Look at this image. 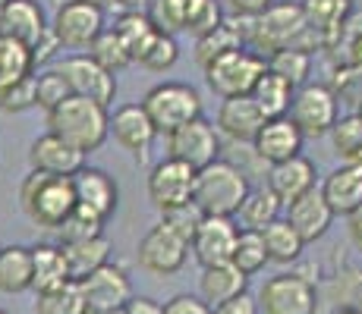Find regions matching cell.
Wrapping results in <instances>:
<instances>
[{"instance_id":"cell-33","label":"cell","mask_w":362,"mask_h":314,"mask_svg":"<svg viewBox=\"0 0 362 314\" xmlns=\"http://www.w3.org/2000/svg\"><path fill=\"white\" fill-rule=\"evenodd\" d=\"M325 298L337 308L362 311V267L359 264H340L325 283Z\"/></svg>"},{"instance_id":"cell-32","label":"cell","mask_w":362,"mask_h":314,"mask_svg":"<svg viewBox=\"0 0 362 314\" xmlns=\"http://www.w3.org/2000/svg\"><path fill=\"white\" fill-rule=\"evenodd\" d=\"M262 242H264V251H268V264H296L305 248L299 233L281 217L262 229Z\"/></svg>"},{"instance_id":"cell-15","label":"cell","mask_w":362,"mask_h":314,"mask_svg":"<svg viewBox=\"0 0 362 314\" xmlns=\"http://www.w3.org/2000/svg\"><path fill=\"white\" fill-rule=\"evenodd\" d=\"M107 132L114 135V142L120 145L136 164H145L151 155V145H155L158 132L151 126L148 114L142 110V104H120V107L110 114Z\"/></svg>"},{"instance_id":"cell-18","label":"cell","mask_w":362,"mask_h":314,"mask_svg":"<svg viewBox=\"0 0 362 314\" xmlns=\"http://www.w3.org/2000/svg\"><path fill=\"white\" fill-rule=\"evenodd\" d=\"M236 236H240V227H236L233 217H202L196 236L189 242V251L202 267L224 264L233 255Z\"/></svg>"},{"instance_id":"cell-44","label":"cell","mask_w":362,"mask_h":314,"mask_svg":"<svg viewBox=\"0 0 362 314\" xmlns=\"http://www.w3.org/2000/svg\"><path fill=\"white\" fill-rule=\"evenodd\" d=\"M180 60V44H177V35H164L158 32L151 38V44L145 47V54L139 57V66H145L148 73H170Z\"/></svg>"},{"instance_id":"cell-10","label":"cell","mask_w":362,"mask_h":314,"mask_svg":"<svg viewBox=\"0 0 362 314\" xmlns=\"http://www.w3.org/2000/svg\"><path fill=\"white\" fill-rule=\"evenodd\" d=\"M139 267L151 277H173L189 261V242L177 236L167 223L158 220L148 233L139 239Z\"/></svg>"},{"instance_id":"cell-54","label":"cell","mask_w":362,"mask_h":314,"mask_svg":"<svg viewBox=\"0 0 362 314\" xmlns=\"http://www.w3.org/2000/svg\"><path fill=\"white\" fill-rule=\"evenodd\" d=\"M127 314H161V302L148 296H132L127 302Z\"/></svg>"},{"instance_id":"cell-14","label":"cell","mask_w":362,"mask_h":314,"mask_svg":"<svg viewBox=\"0 0 362 314\" xmlns=\"http://www.w3.org/2000/svg\"><path fill=\"white\" fill-rule=\"evenodd\" d=\"M79 286H82V296H86L88 314L110 311V308H127V302L136 296L127 267L117 264V261L101 264L98 270H92L88 277H82Z\"/></svg>"},{"instance_id":"cell-2","label":"cell","mask_w":362,"mask_h":314,"mask_svg":"<svg viewBox=\"0 0 362 314\" xmlns=\"http://www.w3.org/2000/svg\"><path fill=\"white\" fill-rule=\"evenodd\" d=\"M47 132L57 138H64L66 145H73L82 155H92L98 151L104 142L110 138L107 123H110V110L98 101H88V97L69 95L66 101H60L54 110H47Z\"/></svg>"},{"instance_id":"cell-1","label":"cell","mask_w":362,"mask_h":314,"mask_svg":"<svg viewBox=\"0 0 362 314\" xmlns=\"http://www.w3.org/2000/svg\"><path fill=\"white\" fill-rule=\"evenodd\" d=\"M243 32L246 47H252L255 54L268 57L284 47H303V51H318L315 35L309 32V23L303 16V6L293 0H277L264 13L252 19H236Z\"/></svg>"},{"instance_id":"cell-30","label":"cell","mask_w":362,"mask_h":314,"mask_svg":"<svg viewBox=\"0 0 362 314\" xmlns=\"http://www.w3.org/2000/svg\"><path fill=\"white\" fill-rule=\"evenodd\" d=\"M249 97H252L255 107L262 110L264 120H271V116H287L290 101H293V85H290V82H284L281 76H274L268 66H264V73L259 76V82L252 85Z\"/></svg>"},{"instance_id":"cell-8","label":"cell","mask_w":362,"mask_h":314,"mask_svg":"<svg viewBox=\"0 0 362 314\" xmlns=\"http://www.w3.org/2000/svg\"><path fill=\"white\" fill-rule=\"evenodd\" d=\"M287 116L296 123L303 138H322L337 123L340 101L325 82H305V85L293 88V101H290Z\"/></svg>"},{"instance_id":"cell-40","label":"cell","mask_w":362,"mask_h":314,"mask_svg":"<svg viewBox=\"0 0 362 314\" xmlns=\"http://www.w3.org/2000/svg\"><path fill=\"white\" fill-rule=\"evenodd\" d=\"M88 57H92L98 66H104L107 73H114V76H120L123 69H129L132 66V57L127 54V47H123V41L114 35V29H104L98 38L92 41V47H88Z\"/></svg>"},{"instance_id":"cell-29","label":"cell","mask_w":362,"mask_h":314,"mask_svg":"<svg viewBox=\"0 0 362 314\" xmlns=\"http://www.w3.org/2000/svg\"><path fill=\"white\" fill-rule=\"evenodd\" d=\"M32 289V248L0 246V292L19 296Z\"/></svg>"},{"instance_id":"cell-56","label":"cell","mask_w":362,"mask_h":314,"mask_svg":"<svg viewBox=\"0 0 362 314\" xmlns=\"http://www.w3.org/2000/svg\"><path fill=\"white\" fill-rule=\"evenodd\" d=\"M82 4H92V6H98V10H114V0H82Z\"/></svg>"},{"instance_id":"cell-57","label":"cell","mask_w":362,"mask_h":314,"mask_svg":"<svg viewBox=\"0 0 362 314\" xmlns=\"http://www.w3.org/2000/svg\"><path fill=\"white\" fill-rule=\"evenodd\" d=\"M331 314H362V311H353V308H334Z\"/></svg>"},{"instance_id":"cell-9","label":"cell","mask_w":362,"mask_h":314,"mask_svg":"<svg viewBox=\"0 0 362 314\" xmlns=\"http://www.w3.org/2000/svg\"><path fill=\"white\" fill-rule=\"evenodd\" d=\"M107 29L104 25V10L92 4H82V0H64V4L54 10L51 19V35L57 38L60 51H88L92 41Z\"/></svg>"},{"instance_id":"cell-52","label":"cell","mask_w":362,"mask_h":314,"mask_svg":"<svg viewBox=\"0 0 362 314\" xmlns=\"http://www.w3.org/2000/svg\"><path fill=\"white\" fill-rule=\"evenodd\" d=\"M60 54V44H57V38H54L51 32L45 35V38L38 41V44L32 47V66H35V73H38L41 66H47V63H51L54 57H57Z\"/></svg>"},{"instance_id":"cell-11","label":"cell","mask_w":362,"mask_h":314,"mask_svg":"<svg viewBox=\"0 0 362 314\" xmlns=\"http://www.w3.org/2000/svg\"><path fill=\"white\" fill-rule=\"evenodd\" d=\"M167 142V157L180 160V164L202 170L205 164L221 157V132L214 129V123L205 114L189 120L186 126L173 129L170 135H164Z\"/></svg>"},{"instance_id":"cell-37","label":"cell","mask_w":362,"mask_h":314,"mask_svg":"<svg viewBox=\"0 0 362 314\" xmlns=\"http://www.w3.org/2000/svg\"><path fill=\"white\" fill-rule=\"evenodd\" d=\"M243 44H246V41H243V32H240V25H236V19H224V23L214 25L211 32L196 38V63L205 66V63H211L214 57H221V54L233 51V47H243Z\"/></svg>"},{"instance_id":"cell-4","label":"cell","mask_w":362,"mask_h":314,"mask_svg":"<svg viewBox=\"0 0 362 314\" xmlns=\"http://www.w3.org/2000/svg\"><path fill=\"white\" fill-rule=\"evenodd\" d=\"M19 207L35 227L57 229L76 207L73 176H57V173L29 170L19 183Z\"/></svg>"},{"instance_id":"cell-7","label":"cell","mask_w":362,"mask_h":314,"mask_svg":"<svg viewBox=\"0 0 362 314\" xmlns=\"http://www.w3.org/2000/svg\"><path fill=\"white\" fill-rule=\"evenodd\" d=\"M255 302L262 314H318L322 292H318V283L303 270H290V274L268 277Z\"/></svg>"},{"instance_id":"cell-6","label":"cell","mask_w":362,"mask_h":314,"mask_svg":"<svg viewBox=\"0 0 362 314\" xmlns=\"http://www.w3.org/2000/svg\"><path fill=\"white\" fill-rule=\"evenodd\" d=\"M205 73V82L214 95L224 101V97H240V95H249L252 85L259 82V76L264 73V57L255 54L252 47H233V51L221 54L214 57L211 63L202 66Z\"/></svg>"},{"instance_id":"cell-59","label":"cell","mask_w":362,"mask_h":314,"mask_svg":"<svg viewBox=\"0 0 362 314\" xmlns=\"http://www.w3.org/2000/svg\"><path fill=\"white\" fill-rule=\"evenodd\" d=\"M356 116L362 120V95H359V101H356Z\"/></svg>"},{"instance_id":"cell-45","label":"cell","mask_w":362,"mask_h":314,"mask_svg":"<svg viewBox=\"0 0 362 314\" xmlns=\"http://www.w3.org/2000/svg\"><path fill=\"white\" fill-rule=\"evenodd\" d=\"M73 95L66 85V79L60 76V69H41V73H35V107H41L47 114V110H54L60 101H66V97Z\"/></svg>"},{"instance_id":"cell-34","label":"cell","mask_w":362,"mask_h":314,"mask_svg":"<svg viewBox=\"0 0 362 314\" xmlns=\"http://www.w3.org/2000/svg\"><path fill=\"white\" fill-rule=\"evenodd\" d=\"M264 66L274 76H281L284 82H290L293 88L312 82V51H303V47H284V51L268 54Z\"/></svg>"},{"instance_id":"cell-26","label":"cell","mask_w":362,"mask_h":314,"mask_svg":"<svg viewBox=\"0 0 362 314\" xmlns=\"http://www.w3.org/2000/svg\"><path fill=\"white\" fill-rule=\"evenodd\" d=\"M249 289V277L240 274L230 261L224 264H211V267H202V277H199V298L211 308H218L221 302L227 298L240 296V292Z\"/></svg>"},{"instance_id":"cell-28","label":"cell","mask_w":362,"mask_h":314,"mask_svg":"<svg viewBox=\"0 0 362 314\" xmlns=\"http://www.w3.org/2000/svg\"><path fill=\"white\" fill-rule=\"evenodd\" d=\"M66 280H73V277L66 270L64 248L57 242H38V246H32V289L47 292Z\"/></svg>"},{"instance_id":"cell-31","label":"cell","mask_w":362,"mask_h":314,"mask_svg":"<svg viewBox=\"0 0 362 314\" xmlns=\"http://www.w3.org/2000/svg\"><path fill=\"white\" fill-rule=\"evenodd\" d=\"M281 211H284V201L277 198L268 186H259V188H249V195L243 198L236 217H240L243 229H259L262 233L268 223H274L281 217Z\"/></svg>"},{"instance_id":"cell-12","label":"cell","mask_w":362,"mask_h":314,"mask_svg":"<svg viewBox=\"0 0 362 314\" xmlns=\"http://www.w3.org/2000/svg\"><path fill=\"white\" fill-rule=\"evenodd\" d=\"M192 188H196V170L173 157L158 160L148 173V201L158 214L192 201Z\"/></svg>"},{"instance_id":"cell-42","label":"cell","mask_w":362,"mask_h":314,"mask_svg":"<svg viewBox=\"0 0 362 314\" xmlns=\"http://www.w3.org/2000/svg\"><path fill=\"white\" fill-rule=\"evenodd\" d=\"M331 142H334V151L337 157H344V164L356 160L362 155V120L356 114L350 116H337V123L331 126Z\"/></svg>"},{"instance_id":"cell-51","label":"cell","mask_w":362,"mask_h":314,"mask_svg":"<svg viewBox=\"0 0 362 314\" xmlns=\"http://www.w3.org/2000/svg\"><path fill=\"white\" fill-rule=\"evenodd\" d=\"M214 314H262L259 311V302H255V296H249L246 292H240V296L227 298V302H221L218 308H211Z\"/></svg>"},{"instance_id":"cell-61","label":"cell","mask_w":362,"mask_h":314,"mask_svg":"<svg viewBox=\"0 0 362 314\" xmlns=\"http://www.w3.org/2000/svg\"><path fill=\"white\" fill-rule=\"evenodd\" d=\"M0 4H4V0H0Z\"/></svg>"},{"instance_id":"cell-36","label":"cell","mask_w":362,"mask_h":314,"mask_svg":"<svg viewBox=\"0 0 362 314\" xmlns=\"http://www.w3.org/2000/svg\"><path fill=\"white\" fill-rule=\"evenodd\" d=\"M114 35L123 41V47H127L132 63H139V57H142L145 47L151 44V38L158 35V29L151 25V19L145 16V13H120L114 23Z\"/></svg>"},{"instance_id":"cell-3","label":"cell","mask_w":362,"mask_h":314,"mask_svg":"<svg viewBox=\"0 0 362 314\" xmlns=\"http://www.w3.org/2000/svg\"><path fill=\"white\" fill-rule=\"evenodd\" d=\"M249 176L233 160H211L202 170H196V188L192 201L205 217H236L243 198L249 195Z\"/></svg>"},{"instance_id":"cell-58","label":"cell","mask_w":362,"mask_h":314,"mask_svg":"<svg viewBox=\"0 0 362 314\" xmlns=\"http://www.w3.org/2000/svg\"><path fill=\"white\" fill-rule=\"evenodd\" d=\"M95 314H127V308H110V311H95Z\"/></svg>"},{"instance_id":"cell-39","label":"cell","mask_w":362,"mask_h":314,"mask_svg":"<svg viewBox=\"0 0 362 314\" xmlns=\"http://www.w3.org/2000/svg\"><path fill=\"white\" fill-rule=\"evenodd\" d=\"M230 264L246 277H255L259 270H264V264H268V251H264L259 229H240L233 255H230Z\"/></svg>"},{"instance_id":"cell-17","label":"cell","mask_w":362,"mask_h":314,"mask_svg":"<svg viewBox=\"0 0 362 314\" xmlns=\"http://www.w3.org/2000/svg\"><path fill=\"white\" fill-rule=\"evenodd\" d=\"M303 132L296 129V123L290 116H271V120L262 123V129L255 132L252 138V155L262 160V164H281L287 157L303 155Z\"/></svg>"},{"instance_id":"cell-47","label":"cell","mask_w":362,"mask_h":314,"mask_svg":"<svg viewBox=\"0 0 362 314\" xmlns=\"http://www.w3.org/2000/svg\"><path fill=\"white\" fill-rule=\"evenodd\" d=\"M202 217H205V214L196 207V201H186V205L173 207V211H164L161 223H167V227H170L177 236H183L186 242H192V236H196Z\"/></svg>"},{"instance_id":"cell-35","label":"cell","mask_w":362,"mask_h":314,"mask_svg":"<svg viewBox=\"0 0 362 314\" xmlns=\"http://www.w3.org/2000/svg\"><path fill=\"white\" fill-rule=\"evenodd\" d=\"M35 314H88L79 280H66L47 292H35Z\"/></svg>"},{"instance_id":"cell-38","label":"cell","mask_w":362,"mask_h":314,"mask_svg":"<svg viewBox=\"0 0 362 314\" xmlns=\"http://www.w3.org/2000/svg\"><path fill=\"white\" fill-rule=\"evenodd\" d=\"M25 76H35L32 51L25 44H19V41L0 35V92L16 85V82L25 79Z\"/></svg>"},{"instance_id":"cell-50","label":"cell","mask_w":362,"mask_h":314,"mask_svg":"<svg viewBox=\"0 0 362 314\" xmlns=\"http://www.w3.org/2000/svg\"><path fill=\"white\" fill-rule=\"evenodd\" d=\"M271 4H277V0H221V6L230 19H252L268 10Z\"/></svg>"},{"instance_id":"cell-53","label":"cell","mask_w":362,"mask_h":314,"mask_svg":"<svg viewBox=\"0 0 362 314\" xmlns=\"http://www.w3.org/2000/svg\"><path fill=\"white\" fill-rule=\"evenodd\" d=\"M346 236H350V246L362 255V205L353 214H346Z\"/></svg>"},{"instance_id":"cell-43","label":"cell","mask_w":362,"mask_h":314,"mask_svg":"<svg viewBox=\"0 0 362 314\" xmlns=\"http://www.w3.org/2000/svg\"><path fill=\"white\" fill-rule=\"evenodd\" d=\"M227 19L221 0H189L183 19V32H189L192 38H202L205 32H211L214 25H221Z\"/></svg>"},{"instance_id":"cell-20","label":"cell","mask_w":362,"mask_h":314,"mask_svg":"<svg viewBox=\"0 0 362 314\" xmlns=\"http://www.w3.org/2000/svg\"><path fill=\"white\" fill-rule=\"evenodd\" d=\"M284 207H287V217L284 220L296 229L303 242H318L334 223V211L328 207V201L322 198L318 186L309 188V192H303L299 198H293L290 205H284Z\"/></svg>"},{"instance_id":"cell-22","label":"cell","mask_w":362,"mask_h":314,"mask_svg":"<svg viewBox=\"0 0 362 314\" xmlns=\"http://www.w3.org/2000/svg\"><path fill=\"white\" fill-rule=\"evenodd\" d=\"M262 123H264V116H262V110L255 107V101L249 95H240V97H224V101H221L218 126H214V129L236 145H252Z\"/></svg>"},{"instance_id":"cell-48","label":"cell","mask_w":362,"mask_h":314,"mask_svg":"<svg viewBox=\"0 0 362 314\" xmlns=\"http://www.w3.org/2000/svg\"><path fill=\"white\" fill-rule=\"evenodd\" d=\"M35 107V76H25L16 85L0 92V110L4 114H25Z\"/></svg>"},{"instance_id":"cell-62","label":"cell","mask_w":362,"mask_h":314,"mask_svg":"<svg viewBox=\"0 0 362 314\" xmlns=\"http://www.w3.org/2000/svg\"><path fill=\"white\" fill-rule=\"evenodd\" d=\"M359 66H362V63H359Z\"/></svg>"},{"instance_id":"cell-60","label":"cell","mask_w":362,"mask_h":314,"mask_svg":"<svg viewBox=\"0 0 362 314\" xmlns=\"http://www.w3.org/2000/svg\"><path fill=\"white\" fill-rule=\"evenodd\" d=\"M0 314H6V311H4V308H0Z\"/></svg>"},{"instance_id":"cell-46","label":"cell","mask_w":362,"mask_h":314,"mask_svg":"<svg viewBox=\"0 0 362 314\" xmlns=\"http://www.w3.org/2000/svg\"><path fill=\"white\" fill-rule=\"evenodd\" d=\"M186 6H189V0H151V4L145 6V16L151 19V25H155L158 32L180 35L183 32Z\"/></svg>"},{"instance_id":"cell-25","label":"cell","mask_w":362,"mask_h":314,"mask_svg":"<svg viewBox=\"0 0 362 314\" xmlns=\"http://www.w3.org/2000/svg\"><path fill=\"white\" fill-rule=\"evenodd\" d=\"M299 6H303V16L309 23V32L318 41V51L331 44V38L340 32L346 16L356 10L353 0H299Z\"/></svg>"},{"instance_id":"cell-41","label":"cell","mask_w":362,"mask_h":314,"mask_svg":"<svg viewBox=\"0 0 362 314\" xmlns=\"http://www.w3.org/2000/svg\"><path fill=\"white\" fill-rule=\"evenodd\" d=\"M104 223H107V220H101L98 214H92L88 207L76 205L73 211H69V217L60 223L54 233H57L60 246H64V242H79V239H92V236H101V233H104Z\"/></svg>"},{"instance_id":"cell-21","label":"cell","mask_w":362,"mask_h":314,"mask_svg":"<svg viewBox=\"0 0 362 314\" xmlns=\"http://www.w3.org/2000/svg\"><path fill=\"white\" fill-rule=\"evenodd\" d=\"M315 179H318V170L305 155L287 157V160H281V164H271L268 173H264V186H268L284 205H290V201L299 198L303 192L315 188Z\"/></svg>"},{"instance_id":"cell-55","label":"cell","mask_w":362,"mask_h":314,"mask_svg":"<svg viewBox=\"0 0 362 314\" xmlns=\"http://www.w3.org/2000/svg\"><path fill=\"white\" fill-rule=\"evenodd\" d=\"M151 0H114V6L120 13H145V6H148Z\"/></svg>"},{"instance_id":"cell-13","label":"cell","mask_w":362,"mask_h":314,"mask_svg":"<svg viewBox=\"0 0 362 314\" xmlns=\"http://www.w3.org/2000/svg\"><path fill=\"white\" fill-rule=\"evenodd\" d=\"M60 76L66 79L69 92L88 97V101H98L104 107H110V101L117 97V76L107 73L104 66H98L88 54H69L57 63Z\"/></svg>"},{"instance_id":"cell-5","label":"cell","mask_w":362,"mask_h":314,"mask_svg":"<svg viewBox=\"0 0 362 314\" xmlns=\"http://www.w3.org/2000/svg\"><path fill=\"white\" fill-rule=\"evenodd\" d=\"M139 104L148 114L158 135H170L173 129L202 116V95L186 82H158Z\"/></svg>"},{"instance_id":"cell-49","label":"cell","mask_w":362,"mask_h":314,"mask_svg":"<svg viewBox=\"0 0 362 314\" xmlns=\"http://www.w3.org/2000/svg\"><path fill=\"white\" fill-rule=\"evenodd\" d=\"M161 314H214L211 305H205L199 296H189V292H180L170 302L161 305Z\"/></svg>"},{"instance_id":"cell-23","label":"cell","mask_w":362,"mask_h":314,"mask_svg":"<svg viewBox=\"0 0 362 314\" xmlns=\"http://www.w3.org/2000/svg\"><path fill=\"white\" fill-rule=\"evenodd\" d=\"M29 167L41 173H57V176H73L79 167H86V155L76 151L73 145H66L64 138L51 135H38L29 145Z\"/></svg>"},{"instance_id":"cell-24","label":"cell","mask_w":362,"mask_h":314,"mask_svg":"<svg viewBox=\"0 0 362 314\" xmlns=\"http://www.w3.org/2000/svg\"><path fill=\"white\" fill-rule=\"evenodd\" d=\"M322 198L328 201L334 217H346L362 205V170L356 164H340L322 183Z\"/></svg>"},{"instance_id":"cell-16","label":"cell","mask_w":362,"mask_h":314,"mask_svg":"<svg viewBox=\"0 0 362 314\" xmlns=\"http://www.w3.org/2000/svg\"><path fill=\"white\" fill-rule=\"evenodd\" d=\"M47 32H51V19H47L41 0H4L0 4V35L32 51Z\"/></svg>"},{"instance_id":"cell-19","label":"cell","mask_w":362,"mask_h":314,"mask_svg":"<svg viewBox=\"0 0 362 314\" xmlns=\"http://www.w3.org/2000/svg\"><path fill=\"white\" fill-rule=\"evenodd\" d=\"M73 192H76V205L88 207L101 220H107L117 211V205H120L117 179L107 170H101V167H88V164L79 167L73 173Z\"/></svg>"},{"instance_id":"cell-27","label":"cell","mask_w":362,"mask_h":314,"mask_svg":"<svg viewBox=\"0 0 362 314\" xmlns=\"http://www.w3.org/2000/svg\"><path fill=\"white\" fill-rule=\"evenodd\" d=\"M60 246V242H57ZM64 258H66V270L73 280H82V277H88L92 270H98L101 264L110 261V246L107 236H92V239H79V242H64Z\"/></svg>"}]
</instances>
